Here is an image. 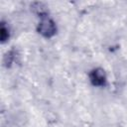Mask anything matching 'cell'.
<instances>
[{"instance_id": "6da1fadb", "label": "cell", "mask_w": 127, "mask_h": 127, "mask_svg": "<svg viewBox=\"0 0 127 127\" xmlns=\"http://www.w3.org/2000/svg\"><path fill=\"white\" fill-rule=\"evenodd\" d=\"M38 32L42 36H44L46 38H51V37H53L56 34L57 26H56L55 22L52 19H50V18H48L46 16V17H43L41 22L39 23V25H38Z\"/></svg>"}, {"instance_id": "7a4b0ae2", "label": "cell", "mask_w": 127, "mask_h": 127, "mask_svg": "<svg viewBox=\"0 0 127 127\" xmlns=\"http://www.w3.org/2000/svg\"><path fill=\"white\" fill-rule=\"evenodd\" d=\"M90 81L95 86H103L106 82V75L102 68H94L89 74Z\"/></svg>"}, {"instance_id": "3957f363", "label": "cell", "mask_w": 127, "mask_h": 127, "mask_svg": "<svg viewBox=\"0 0 127 127\" xmlns=\"http://www.w3.org/2000/svg\"><path fill=\"white\" fill-rule=\"evenodd\" d=\"M33 8H35L38 13L41 15V17H46V14H47V10H46V7L42 4V3H35L33 4Z\"/></svg>"}, {"instance_id": "277c9868", "label": "cell", "mask_w": 127, "mask_h": 127, "mask_svg": "<svg viewBox=\"0 0 127 127\" xmlns=\"http://www.w3.org/2000/svg\"><path fill=\"white\" fill-rule=\"evenodd\" d=\"M0 37H1V41L4 43L8 38H9V33H8V29L5 27L4 24H2L1 26V30H0Z\"/></svg>"}]
</instances>
